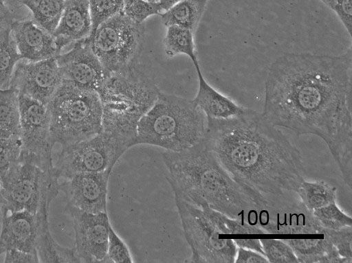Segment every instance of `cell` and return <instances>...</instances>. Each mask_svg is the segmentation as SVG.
<instances>
[{"instance_id":"6da1fadb","label":"cell","mask_w":352,"mask_h":263,"mask_svg":"<svg viewBox=\"0 0 352 263\" xmlns=\"http://www.w3.org/2000/svg\"><path fill=\"white\" fill-rule=\"evenodd\" d=\"M261 113L276 127L321 138L352 183V52L286 53L268 68Z\"/></svg>"},{"instance_id":"7a4b0ae2","label":"cell","mask_w":352,"mask_h":263,"mask_svg":"<svg viewBox=\"0 0 352 263\" xmlns=\"http://www.w3.org/2000/svg\"><path fill=\"white\" fill-rule=\"evenodd\" d=\"M204 141L256 205L296 191L305 179L299 150L255 110L230 119L207 118Z\"/></svg>"},{"instance_id":"3957f363","label":"cell","mask_w":352,"mask_h":263,"mask_svg":"<svg viewBox=\"0 0 352 263\" xmlns=\"http://www.w3.org/2000/svg\"><path fill=\"white\" fill-rule=\"evenodd\" d=\"M162 156L174 196L232 218L245 220L248 212L256 207L255 202L221 166L204 140L181 152L166 150Z\"/></svg>"},{"instance_id":"277c9868","label":"cell","mask_w":352,"mask_h":263,"mask_svg":"<svg viewBox=\"0 0 352 263\" xmlns=\"http://www.w3.org/2000/svg\"><path fill=\"white\" fill-rule=\"evenodd\" d=\"M97 93L102 130L135 146L138 123L161 93L154 80L137 63L107 76Z\"/></svg>"},{"instance_id":"5b68a950","label":"cell","mask_w":352,"mask_h":263,"mask_svg":"<svg viewBox=\"0 0 352 263\" xmlns=\"http://www.w3.org/2000/svg\"><path fill=\"white\" fill-rule=\"evenodd\" d=\"M206 130L207 117L192 100L161 92L138 123L135 145L181 152L202 141Z\"/></svg>"},{"instance_id":"8992f818","label":"cell","mask_w":352,"mask_h":263,"mask_svg":"<svg viewBox=\"0 0 352 263\" xmlns=\"http://www.w3.org/2000/svg\"><path fill=\"white\" fill-rule=\"evenodd\" d=\"M52 144L66 146L91 137L102 130V110L96 91L63 80L46 104Z\"/></svg>"},{"instance_id":"52a82bcc","label":"cell","mask_w":352,"mask_h":263,"mask_svg":"<svg viewBox=\"0 0 352 263\" xmlns=\"http://www.w3.org/2000/svg\"><path fill=\"white\" fill-rule=\"evenodd\" d=\"M184 237L191 249L190 263H234L237 247L233 239L221 238L213 209L198 207L175 196Z\"/></svg>"},{"instance_id":"ba28073f","label":"cell","mask_w":352,"mask_h":263,"mask_svg":"<svg viewBox=\"0 0 352 263\" xmlns=\"http://www.w3.org/2000/svg\"><path fill=\"white\" fill-rule=\"evenodd\" d=\"M89 40L109 76L138 63L145 40L144 23L133 22L122 11L100 24Z\"/></svg>"},{"instance_id":"9c48e42d","label":"cell","mask_w":352,"mask_h":263,"mask_svg":"<svg viewBox=\"0 0 352 263\" xmlns=\"http://www.w3.org/2000/svg\"><path fill=\"white\" fill-rule=\"evenodd\" d=\"M245 220L267 234L323 235L324 231L296 191L265 198L248 212Z\"/></svg>"},{"instance_id":"30bf717a","label":"cell","mask_w":352,"mask_h":263,"mask_svg":"<svg viewBox=\"0 0 352 263\" xmlns=\"http://www.w3.org/2000/svg\"><path fill=\"white\" fill-rule=\"evenodd\" d=\"M59 176L54 168L45 171L35 164L21 160L0 177L1 206L12 211L27 210L36 214L46 197L56 198L60 191Z\"/></svg>"},{"instance_id":"8fae6325","label":"cell","mask_w":352,"mask_h":263,"mask_svg":"<svg viewBox=\"0 0 352 263\" xmlns=\"http://www.w3.org/2000/svg\"><path fill=\"white\" fill-rule=\"evenodd\" d=\"M128 148L124 141L102 130L91 137L61 147L54 166L60 179L80 172L112 171Z\"/></svg>"},{"instance_id":"7c38bea8","label":"cell","mask_w":352,"mask_h":263,"mask_svg":"<svg viewBox=\"0 0 352 263\" xmlns=\"http://www.w3.org/2000/svg\"><path fill=\"white\" fill-rule=\"evenodd\" d=\"M21 152L20 159L45 171L54 170L50 119L46 105L19 94Z\"/></svg>"},{"instance_id":"4fadbf2b","label":"cell","mask_w":352,"mask_h":263,"mask_svg":"<svg viewBox=\"0 0 352 263\" xmlns=\"http://www.w3.org/2000/svg\"><path fill=\"white\" fill-rule=\"evenodd\" d=\"M74 230V249L80 262L107 261V250L111 224L107 212L89 213L67 204Z\"/></svg>"},{"instance_id":"5bb4252c","label":"cell","mask_w":352,"mask_h":263,"mask_svg":"<svg viewBox=\"0 0 352 263\" xmlns=\"http://www.w3.org/2000/svg\"><path fill=\"white\" fill-rule=\"evenodd\" d=\"M62 82L56 56L36 62L21 59L14 69L10 87L46 105Z\"/></svg>"},{"instance_id":"9a60e30c","label":"cell","mask_w":352,"mask_h":263,"mask_svg":"<svg viewBox=\"0 0 352 263\" xmlns=\"http://www.w3.org/2000/svg\"><path fill=\"white\" fill-rule=\"evenodd\" d=\"M56 60L63 80L81 88L97 91L108 76L91 47L89 36L72 44Z\"/></svg>"},{"instance_id":"2e32d148","label":"cell","mask_w":352,"mask_h":263,"mask_svg":"<svg viewBox=\"0 0 352 263\" xmlns=\"http://www.w3.org/2000/svg\"><path fill=\"white\" fill-rule=\"evenodd\" d=\"M111 171L80 172L60 181L67 204L82 211H107L108 182Z\"/></svg>"},{"instance_id":"e0dca14e","label":"cell","mask_w":352,"mask_h":263,"mask_svg":"<svg viewBox=\"0 0 352 263\" xmlns=\"http://www.w3.org/2000/svg\"><path fill=\"white\" fill-rule=\"evenodd\" d=\"M1 208L3 217L0 255L10 249L37 254L38 222L36 214L27 210L12 211Z\"/></svg>"},{"instance_id":"ac0fdd59","label":"cell","mask_w":352,"mask_h":263,"mask_svg":"<svg viewBox=\"0 0 352 263\" xmlns=\"http://www.w3.org/2000/svg\"><path fill=\"white\" fill-rule=\"evenodd\" d=\"M11 32L21 59L36 62L59 54L53 36L32 19L14 21Z\"/></svg>"},{"instance_id":"d6986e66","label":"cell","mask_w":352,"mask_h":263,"mask_svg":"<svg viewBox=\"0 0 352 263\" xmlns=\"http://www.w3.org/2000/svg\"><path fill=\"white\" fill-rule=\"evenodd\" d=\"M92 30L88 0H65L61 18L52 34L59 54L74 43L89 37Z\"/></svg>"},{"instance_id":"ffe728a7","label":"cell","mask_w":352,"mask_h":263,"mask_svg":"<svg viewBox=\"0 0 352 263\" xmlns=\"http://www.w3.org/2000/svg\"><path fill=\"white\" fill-rule=\"evenodd\" d=\"M198 76L199 87L192 102L207 118L230 119L245 114L251 108L245 107L212 87L204 78L199 62L193 63Z\"/></svg>"},{"instance_id":"44dd1931","label":"cell","mask_w":352,"mask_h":263,"mask_svg":"<svg viewBox=\"0 0 352 263\" xmlns=\"http://www.w3.org/2000/svg\"><path fill=\"white\" fill-rule=\"evenodd\" d=\"M50 201H43L36 212L38 222V233L36 251L39 262L45 263H79L74 248H67L58 244L52 236L49 229L48 212Z\"/></svg>"},{"instance_id":"7402d4cb","label":"cell","mask_w":352,"mask_h":263,"mask_svg":"<svg viewBox=\"0 0 352 263\" xmlns=\"http://www.w3.org/2000/svg\"><path fill=\"white\" fill-rule=\"evenodd\" d=\"M283 240L292 247L300 263H351L324 236L318 239Z\"/></svg>"},{"instance_id":"603a6c76","label":"cell","mask_w":352,"mask_h":263,"mask_svg":"<svg viewBox=\"0 0 352 263\" xmlns=\"http://www.w3.org/2000/svg\"><path fill=\"white\" fill-rule=\"evenodd\" d=\"M208 0H182L161 13L162 23L177 25L195 32Z\"/></svg>"},{"instance_id":"cb8c5ba5","label":"cell","mask_w":352,"mask_h":263,"mask_svg":"<svg viewBox=\"0 0 352 263\" xmlns=\"http://www.w3.org/2000/svg\"><path fill=\"white\" fill-rule=\"evenodd\" d=\"M19 95L18 91L11 87L0 89V137L20 138Z\"/></svg>"},{"instance_id":"d4e9b609","label":"cell","mask_w":352,"mask_h":263,"mask_svg":"<svg viewBox=\"0 0 352 263\" xmlns=\"http://www.w3.org/2000/svg\"><path fill=\"white\" fill-rule=\"evenodd\" d=\"M65 4V0H26L23 3L31 19L52 35L60 21Z\"/></svg>"},{"instance_id":"484cf974","label":"cell","mask_w":352,"mask_h":263,"mask_svg":"<svg viewBox=\"0 0 352 263\" xmlns=\"http://www.w3.org/2000/svg\"><path fill=\"white\" fill-rule=\"evenodd\" d=\"M12 23L0 24V89L10 87L14 69L21 57L11 32Z\"/></svg>"},{"instance_id":"4316f807","label":"cell","mask_w":352,"mask_h":263,"mask_svg":"<svg viewBox=\"0 0 352 263\" xmlns=\"http://www.w3.org/2000/svg\"><path fill=\"white\" fill-rule=\"evenodd\" d=\"M336 187L326 181L305 179L296 190L302 203L311 211L336 201Z\"/></svg>"},{"instance_id":"83f0119b","label":"cell","mask_w":352,"mask_h":263,"mask_svg":"<svg viewBox=\"0 0 352 263\" xmlns=\"http://www.w3.org/2000/svg\"><path fill=\"white\" fill-rule=\"evenodd\" d=\"M163 40L164 49L168 58H173L178 54L188 56L193 63L198 62L194 32L190 30L177 26H168Z\"/></svg>"},{"instance_id":"f1b7e54d","label":"cell","mask_w":352,"mask_h":263,"mask_svg":"<svg viewBox=\"0 0 352 263\" xmlns=\"http://www.w3.org/2000/svg\"><path fill=\"white\" fill-rule=\"evenodd\" d=\"M312 214L324 230H338L352 227L351 217L344 213L336 201L312 211Z\"/></svg>"},{"instance_id":"f546056e","label":"cell","mask_w":352,"mask_h":263,"mask_svg":"<svg viewBox=\"0 0 352 263\" xmlns=\"http://www.w3.org/2000/svg\"><path fill=\"white\" fill-rule=\"evenodd\" d=\"M264 255L270 263H299L292 247L283 239L261 238Z\"/></svg>"},{"instance_id":"4dcf8cb0","label":"cell","mask_w":352,"mask_h":263,"mask_svg":"<svg viewBox=\"0 0 352 263\" xmlns=\"http://www.w3.org/2000/svg\"><path fill=\"white\" fill-rule=\"evenodd\" d=\"M122 12L131 21L144 23L149 16L163 12L160 3L145 0H124Z\"/></svg>"},{"instance_id":"1f68e13d","label":"cell","mask_w":352,"mask_h":263,"mask_svg":"<svg viewBox=\"0 0 352 263\" xmlns=\"http://www.w3.org/2000/svg\"><path fill=\"white\" fill-rule=\"evenodd\" d=\"M124 0H88L92 32L102 23L122 11Z\"/></svg>"},{"instance_id":"d6a6232c","label":"cell","mask_w":352,"mask_h":263,"mask_svg":"<svg viewBox=\"0 0 352 263\" xmlns=\"http://www.w3.org/2000/svg\"><path fill=\"white\" fill-rule=\"evenodd\" d=\"M21 152L20 138L0 137V177L19 161Z\"/></svg>"},{"instance_id":"836d02e7","label":"cell","mask_w":352,"mask_h":263,"mask_svg":"<svg viewBox=\"0 0 352 263\" xmlns=\"http://www.w3.org/2000/svg\"><path fill=\"white\" fill-rule=\"evenodd\" d=\"M107 258L108 262L113 263H132L134 262L128 247L111 225L109 232Z\"/></svg>"},{"instance_id":"e575fe53","label":"cell","mask_w":352,"mask_h":263,"mask_svg":"<svg viewBox=\"0 0 352 263\" xmlns=\"http://www.w3.org/2000/svg\"><path fill=\"white\" fill-rule=\"evenodd\" d=\"M323 236L331 241L342 257L352 262V227L324 230Z\"/></svg>"},{"instance_id":"d590c367","label":"cell","mask_w":352,"mask_h":263,"mask_svg":"<svg viewBox=\"0 0 352 263\" xmlns=\"http://www.w3.org/2000/svg\"><path fill=\"white\" fill-rule=\"evenodd\" d=\"M331 10L336 13L351 38L352 29V0H337Z\"/></svg>"},{"instance_id":"8d00e7d4","label":"cell","mask_w":352,"mask_h":263,"mask_svg":"<svg viewBox=\"0 0 352 263\" xmlns=\"http://www.w3.org/2000/svg\"><path fill=\"white\" fill-rule=\"evenodd\" d=\"M5 255L4 262L6 263H38L39 262L37 254L20 251L18 249H10L7 251Z\"/></svg>"},{"instance_id":"74e56055","label":"cell","mask_w":352,"mask_h":263,"mask_svg":"<svg viewBox=\"0 0 352 263\" xmlns=\"http://www.w3.org/2000/svg\"><path fill=\"white\" fill-rule=\"evenodd\" d=\"M236 263H269L265 255L250 249L237 247Z\"/></svg>"},{"instance_id":"f35d334b","label":"cell","mask_w":352,"mask_h":263,"mask_svg":"<svg viewBox=\"0 0 352 263\" xmlns=\"http://www.w3.org/2000/svg\"><path fill=\"white\" fill-rule=\"evenodd\" d=\"M233 241L237 247L255 251L264 255L259 238H234Z\"/></svg>"},{"instance_id":"ab89813d","label":"cell","mask_w":352,"mask_h":263,"mask_svg":"<svg viewBox=\"0 0 352 263\" xmlns=\"http://www.w3.org/2000/svg\"><path fill=\"white\" fill-rule=\"evenodd\" d=\"M9 9L12 12L15 21H23L29 19L23 13L21 10L26 8L23 3L26 0H4Z\"/></svg>"},{"instance_id":"60d3db41","label":"cell","mask_w":352,"mask_h":263,"mask_svg":"<svg viewBox=\"0 0 352 263\" xmlns=\"http://www.w3.org/2000/svg\"><path fill=\"white\" fill-rule=\"evenodd\" d=\"M15 18L6 5L4 0H0V24L3 23H13Z\"/></svg>"},{"instance_id":"b9f144b4","label":"cell","mask_w":352,"mask_h":263,"mask_svg":"<svg viewBox=\"0 0 352 263\" xmlns=\"http://www.w3.org/2000/svg\"><path fill=\"white\" fill-rule=\"evenodd\" d=\"M180 1L182 0H160L159 3L164 12Z\"/></svg>"},{"instance_id":"7bdbcfd3","label":"cell","mask_w":352,"mask_h":263,"mask_svg":"<svg viewBox=\"0 0 352 263\" xmlns=\"http://www.w3.org/2000/svg\"><path fill=\"white\" fill-rule=\"evenodd\" d=\"M324 4H325L330 9H332L337 0H320Z\"/></svg>"},{"instance_id":"ee69618b","label":"cell","mask_w":352,"mask_h":263,"mask_svg":"<svg viewBox=\"0 0 352 263\" xmlns=\"http://www.w3.org/2000/svg\"><path fill=\"white\" fill-rule=\"evenodd\" d=\"M6 203V201L1 194V180H0V204L3 205Z\"/></svg>"},{"instance_id":"f6af8a7d","label":"cell","mask_w":352,"mask_h":263,"mask_svg":"<svg viewBox=\"0 0 352 263\" xmlns=\"http://www.w3.org/2000/svg\"><path fill=\"white\" fill-rule=\"evenodd\" d=\"M145 1H147L149 2H153V3H158V2H160V0H145Z\"/></svg>"},{"instance_id":"bcb514c9","label":"cell","mask_w":352,"mask_h":263,"mask_svg":"<svg viewBox=\"0 0 352 263\" xmlns=\"http://www.w3.org/2000/svg\"><path fill=\"white\" fill-rule=\"evenodd\" d=\"M1 208V205L0 204V209Z\"/></svg>"}]
</instances>
